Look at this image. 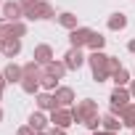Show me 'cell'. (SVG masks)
Instances as JSON below:
<instances>
[{"label": "cell", "mask_w": 135, "mask_h": 135, "mask_svg": "<svg viewBox=\"0 0 135 135\" xmlns=\"http://www.w3.org/2000/svg\"><path fill=\"white\" fill-rule=\"evenodd\" d=\"M48 132H50V135H66L64 127H53V130H48Z\"/></svg>", "instance_id": "cell-28"}, {"label": "cell", "mask_w": 135, "mask_h": 135, "mask_svg": "<svg viewBox=\"0 0 135 135\" xmlns=\"http://www.w3.org/2000/svg\"><path fill=\"white\" fill-rule=\"evenodd\" d=\"M93 135H117V132H109V130H103V127H101V130H95Z\"/></svg>", "instance_id": "cell-30"}, {"label": "cell", "mask_w": 135, "mask_h": 135, "mask_svg": "<svg viewBox=\"0 0 135 135\" xmlns=\"http://www.w3.org/2000/svg\"><path fill=\"white\" fill-rule=\"evenodd\" d=\"M85 61H88V58L82 56V48H69V53L64 56V64H66V69H74V72L80 69V66H82Z\"/></svg>", "instance_id": "cell-9"}, {"label": "cell", "mask_w": 135, "mask_h": 135, "mask_svg": "<svg viewBox=\"0 0 135 135\" xmlns=\"http://www.w3.org/2000/svg\"><path fill=\"white\" fill-rule=\"evenodd\" d=\"M3 90H6V77H3V72H0V98H3Z\"/></svg>", "instance_id": "cell-29"}, {"label": "cell", "mask_w": 135, "mask_h": 135, "mask_svg": "<svg viewBox=\"0 0 135 135\" xmlns=\"http://www.w3.org/2000/svg\"><path fill=\"white\" fill-rule=\"evenodd\" d=\"M35 135H50V132H48V130H37Z\"/></svg>", "instance_id": "cell-33"}, {"label": "cell", "mask_w": 135, "mask_h": 135, "mask_svg": "<svg viewBox=\"0 0 135 135\" xmlns=\"http://www.w3.org/2000/svg\"><path fill=\"white\" fill-rule=\"evenodd\" d=\"M88 64H90V69H93V80L95 82H103V80H109L117 69H119V61L114 58V56H106L103 50H90V56H88Z\"/></svg>", "instance_id": "cell-1"}, {"label": "cell", "mask_w": 135, "mask_h": 135, "mask_svg": "<svg viewBox=\"0 0 135 135\" xmlns=\"http://www.w3.org/2000/svg\"><path fill=\"white\" fill-rule=\"evenodd\" d=\"M106 24H109V29H111V32H119V29H124V27H127V16H124V13H111Z\"/></svg>", "instance_id": "cell-18"}, {"label": "cell", "mask_w": 135, "mask_h": 135, "mask_svg": "<svg viewBox=\"0 0 135 135\" xmlns=\"http://www.w3.org/2000/svg\"><path fill=\"white\" fill-rule=\"evenodd\" d=\"M0 53H3L6 58H16L21 53V37H6L3 42H0Z\"/></svg>", "instance_id": "cell-8"}, {"label": "cell", "mask_w": 135, "mask_h": 135, "mask_svg": "<svg viewBox=\"0 0 135 135\" xmlns=\"http://www.w3.org/2000/svg\"><path fill=\"white\" fill-rule=\"evenodd\" d=\"M37 109L40 111H53V109H58V101H56V95L53 93H37Z\"/></svg>", "instance_id": "cell-11"}, {"label": "cell", "mask_w": 135, "mask_h": 135, "mask_svg": "<svg viewBox=\"0 0 135 135\" xmlns=\"http://www.w3.org/2000/svg\"><path fill=\"white\" fill-rule=\"evenodd\" d=\"M0 122H3V109H0Z\"/></svg>", "instance_id": "cell-35"}, {"label": "cell", "mask_w": 135, "mask_h": 135, "mask_svg": "<svg viewBox=\"0 0 135 135\" xmlns=\"http://www.w3.org/2000/svg\"><path fill=\"white\" fill-rule=\"evenodd\" d=\"M101 127H103V130H109V132H119V130L124 127V122L119 119V114L109 111V114H103V117H101Z\"/></svg>", "instance_id": "cell-10"}, {"label": "cell", "mask_w": 135, "mask_h": 135, "mask_svg": "<svg viewBox=\"0 0 135 135\" xmlns=\"http://www.w3.org/2000/svg\"><path fill=\"white\" fill-rule=\"evenodd\" d=\"M11 24V35L13 37H24L27 35V24H24V19H19V21H8Z\"/></svg>", "instance_id": "cell-23"}, {"label": "cell", "mask_w": 135, "mask_h": 135, "mask_svg": "<svg viewBox=\"0 0 135 135\" xmlns=\"http://www.w3.org/2000/svg\"><path fill=\"white\" fill-rule=\"evenodd\" d=\"M103 45H106V37L98 35V32H93L90 40H88V48H90V50H103Z\"/></svg>", "instance_id": "cell-22"}, {"label": "cell", "mask_w": 135, "mask_h": 135, "mask_svg": "<svg viewBox=\"0 0 135 135\" xmlns=\"http://www.w3.org/2000/svg\"><path fill=\"white\" fill-rule=\"evenodd\" d=\"M132 132H135V127H132Z\"/></svg>", "instance_id": "cell-36"}, {"label": "cell", "mask_w": 135, "mask_h": 135, "mask_svg": "<svg viewBox=\"0 0 135 135\" xmlns=\"http://www.w3.org/2000/svg\"><path fill=\"white\" fill-rule=\"evenodd\" d=\"M119 119L124 122V127H135V103H132V101L119 111Z\"/></svg>", "instance_id": "cell-16"}, {"label": "cell", "mask_w": 135, "mask_h": 135, "mask_svg": "<svg viewBox=\"0 0 135 135\" xmlns=\"http://www.w3.org/2000/svg\"><path fill=\"white\" fill-rule=\"evenodd\" d=\"M127 50H130V53H135V40H130V42H127Z\"/></svg>", "instance_id": "cell-32"}, {"label": "cell", "mask_w": 135, "mask_h": 135, "mask_svg": "<svg viewBox=\"0 0 135 135\" xmlns=\"http://www.w3.org/2000/svg\"><path fill=\"white\" fill-rule=\"evenodd\" d=\"M35 132H37V130H35L32 124H24V127H19V130H16V135H35Z\"/></svg>", "instance_id": "cell-27"}, {"label": "cell", "mask_w": 135, "mask_h": 135, "mask_svg": "<svg viewBox=\"0 0 135 135\" xmlns=\"http://www.w3.org/2000/svg\"><path fill=\"white\" fill-rule=\"evenodd\" d=\"M85 124H88V127H90V130H93V132H95V130H101V117H98V114H95V117H90V119H88V122H85Z\"/></svg>", "instance_id": "cell-25"}, {"label": "cell", "mask_w": 135, "mask_h": 135, "mask_svg": "<svg viewBox=\"0 0 135 135\" xmlns=\"http://www.w3.org/2000/svg\"><path fill=\"white\" fill-rule=\"evenodd\" d=\"M50 122H53V127H69L72 122H74V117H72V109L69 106H58V109H53L50 111Z\"/></svg>", "instance_id": "cell-4"}, {"label": "cell", "mask_w": 135, "mask_h": 135, "mask_svg": "<svg viewBox=\"0 0 135 135\" xmlns=\"http://www.w3.org/2000/svg\"><path fill=\"white\" fill-rule=\"evenodd\" d=\"M3 77H6V82H21V80H24V66L8 64L6 69H3Z\"/></svg>", "instance_id": "cell-12"}, {"label": "cell", "mask_w": 135, "mask_h": 135, "mask_svg": "<svg viewBox=\"0 0 135 135\" xmlns=\"http://www.w3.org/2000/svg\"><path fill=\"white\" fill-rule=\"evenodd\" d=\"M42 88H45V90H56V88H58V77H53V74H42Z\"/></svg>", "instance_id": "cell-24"}, {"label": "cell", "mask_w": 135, "mask_h": 135, "mask_svg": "<svg viewBox=\"0 0 135 135\" xmlns=\"http://www.w3.org/2000/svg\"><path fill=\"white\" fill-rule=\"evenodd\" d=\"M19 85H21V90H24V93L35 95V93H40V88H42V80H40V77H29V74H24V80H21Z\"/></svg>", "instance_id": "cell-14"}, {"label": "cell", "mask_w": 135, "mask_h": 135, "mask_svg": "<svg viewBox=\"0 0 135 135\" xmlns=\"http://www.w3.org/2000/svg\"><path fill=\"white\" fill-rule=\"evenodd\" d=\"M111 80H114V85H117V88H124V85L130 82V72L124 69V66H119V69L111 74Z\"/></svg>", "instance_id": "cell-21"}, {"label": "cell", "mask_w": 135, "mask_h": 135, "mask_svg": "<svg viewBox=\"0 0 135 135\" xmlns=\"http://www.w3.org/2000/svg\"><path fill=\"white\" fill-rule=\"evenodd\" d=\"M69 109H72V117H74V122H80V124H85L90 117H95V114H98V103H95L93 98L77 101V103H72Z\"/></svg>", "instance_id": "cell-2"}, {"label": "cell", "mask_w": 135, "mask_h": 135, "mask_svg": "<svg viewBox=\"0 0 135 135\" xmlns=\"http://www.w3.org/2000/svg\"><path fill=\"white\" fill-rule=\"evenodd\" d=\"M56 19H58V24H61L64 29H69V32L80 27V24H77V16H74V13H69V11H64V13H58Z\"/></svg>", "instance_id": "cell-17"}, {"label": "cell", "mask_w": 135, "mask_h": 135, "mask_svg": "<svg viewBox=\"0 0 135 135\" xmlns=\"http://www.w3.org/2000/svg\"><path fill=\"white\" fill-rule=\"evenodd\" d=\"M42 69H45V74H53V77H58V80H61L66 72H69L64 61H53V58H50L48 64H42Z\"/></svg>", "instance_id": "cell-13"}, {"label": "cell", "mask_w": 135, "mask_h": 135, "mask_svg": "<svg viewBox=\"0 0 135 135\" xmlns=\"http://www.w3.org/2000/svg\"><path fill=\"white\" fill-rule=\"evenodd\" d=\"M3 19L6 21H19L24 19V8L19 0H8V3H3Z\"/></svg>", "instance_id": "cell-7"}, {"label": "cell", "mask_w": 135, "mask_h": 135, "mask_svg": "<svg viewBox=\"0 0 135 135\" xmlns=\"http://www.w3.org/2000/svg\"><path fill=\"white\" fill-rule=\"evenodd\" d=\"M24 19H56V11H53V6L48 3V0H40L32 11H27Z\"/></svg>", "instance_id": "cell-5"}, {"label": "cell", "mask_w": 135, "mask_h": 135, "mask_svg": "<svg viewBox=\"0 0 135 135\" xmlns=\"http://www.w3.org/2000/svg\"><path fill=\"white\" fill-rule=\"evenodd\" d=\"M130 98H132V95H130V90H127V88H114V90H111V95H109L111 111H114V114H119V111L130 103Z\"/></svg>", "instance_id": "cell-3"}, {"label": "cell", "mask_w": 135, "mask_h": 135, "mask_svg": "<svg viewBox=\"0 0 135 135\" xmlns=\"http://www.w3.org/2000/svg\"><path fill=\"white\" fill-rule=\"evenodd\" d=\"M53 95H56L58 106H72V103H74V90H72V88H56Z\"/></svg>", "instance_id": "cell-15"}, {"label": "cell", "mask_w": 135, "mask_h": 135, "mask_svg": "<svg viewBox=\"0 0 135 135\" xmlns=\"http://www.w3.org/2000/svg\"><path fill=\"white\" fill-rule=\"evenodd\" d=\"M19 3H21V8H24V16H27V11H32V8L40 3V0H19Z\"/></svg>", "instance_id": "cell-26"}, {"label": "cell", "mask_w": 135, "mask_h": 135, "mask_svg": "<svg viewBox=\"0 0 135 135\" xmlns=\"http://www.w3.org/2000/svg\"><path fill=\"white\" fill-rule=\"evenodd\" d=\"M53 58V50H50V45H37L35 48V61H40V64H48Z\"/></svg>", "instance_id": "cell-20"}, {"label": "cell", "mask_w": 135, "mask_h": 135, "mask_svg": "<svg viewBox=\"0 0 135 135\" xmlns=\"http://www.w3.org/2000/svg\"><path fill=\"white\" fill-rule=\"evenodd\" d=\"M3 21H6V19H3V13H0V27H3Z\"/></svg>", "instance_id": "cell-34"}, {"label": "cell", "mask_w": 135, "mask_h": 135, "mask_svg": "<svg viewBox=\"0 0 135 135\" xmlns=\"http://www.w3.org/2000/svg\"><path fill=\"white\" fill-rule=\"evenodd\" d=\"M127 90H130V95H132V98H135V80H132V82H130V88H127Z\"/></svg>", "instance_id": "cell-31"}, {"label": "cell", "mask_w": 135, "mask_h": 135, "mask_svg": "<svg viewBox=\"0 0 135 135\" xmlns=\"http://www.w3.org/2000/svg\"><path fill=\"white\" fill-rule=\"evenodd\" d=\"M90 35H93L90 27H77V29H72V32H69V42H72V48H88Z\"/></svg>", "instance_id": "cell-6"}, {"label": "cell", "mask_w": 135, "mask_h": 135, "mask_svg": "<svg viewBox=\"0 0 135 135\" xmlns=\"http://www.w3.org/2000/svg\"><path fill=\"white\" fill-rule=\"evenodd\" d=\"M48 117L42 114V111H32V117H29V124L35 127V130H48Z\"/></svg>", "instance_id": "cell-19"}]
</instances>
